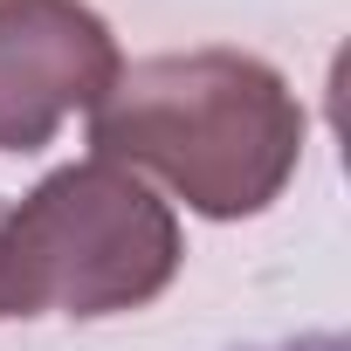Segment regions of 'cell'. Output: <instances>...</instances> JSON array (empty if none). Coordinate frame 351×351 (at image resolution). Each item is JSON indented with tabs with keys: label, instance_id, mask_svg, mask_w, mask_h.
Listing matches in <instances>:
<instances>
[{
	"label": "cell",
	"instance_id": "3957f363",
	"mask_svg": "<svg viewBox=\"0 0 351 351\" xmlns=\"http://www.w3.org/2000/svg\"><path fill=\"white\" fill-rule=\"evenodd\" d=\"M124 56L90 0H0V152H42L97 110Z\"/></svg>",
	"mask_w": 351,
	"mask_h": 351
},
{
	"label": "cell",
	"instance_id": "277c9868",
	"mask_svg": "<svg viewBox=\"0 0 351 351\" xmlns=\"http://www.w3.org/2000/svg\"><path fill=\"white\" fill-rule=\"evenodd\" d=\"M255 351H351L337 330H303V337H282V344H255Z\"/></svg>",
	"mask_w": 351,
	"mask_h": 351
},
{
	"label": "cell",
	"instance_id": "6da1fadb",
	"mask_svg": "<svg viewBox=\"0 0 351 351\" xmlns=\"http://www.w3.org/2000/svg\"><path fill=\"white\" fill-rule=\"evenodd\" d=\"M90 145L110 165L165 180L207 221H248L303 165V104L262 56L172 49L117 69L90 110Z\"/></svg>",
	"mask_w": 351,
	"mask_h": 351
},
{
	"label": "cell",
	"instance_id": "7a4b0ae2",
	"mask_svg": "<svg viewBox=\"0 0 351 351\" xmlns=\"http://www.w3.org/2000/svg\"><path fill=\"white\" fill-rule=\"evenodd\" d=\"M172 207L110 158L56 165L0 221V310L8 317H124L180 276Z\"/></svg>",
	"mask_w": 351,
	"mask_h": 351
},
{
	"label": "cell",
	"instance_id": "5b68a950",
	"mask_svg": "<svg viewBox=\"0 0 351 351\" xmlns=\"http://www.w3.org/2000/svg\"><path fill=\"white\" fill-rule=\"evenodd\" d=\"M0 221H8V207H0ZM0 324H8V310H0Z\"/></svg>",
	"mask_w": 351,
	"mask_h": 351
}]
</instances>
